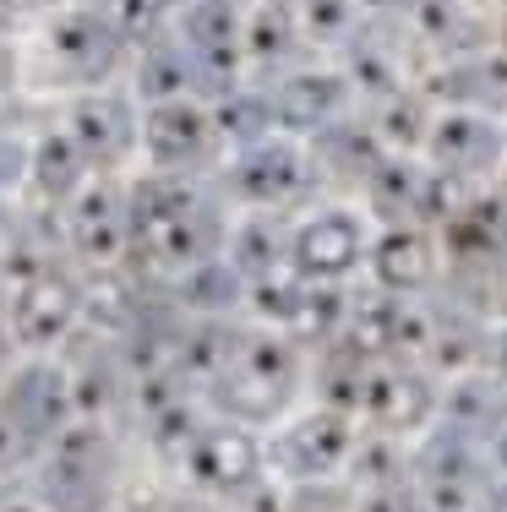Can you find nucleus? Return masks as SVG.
Masks as SVG:
<instances>
[]
</instances>
